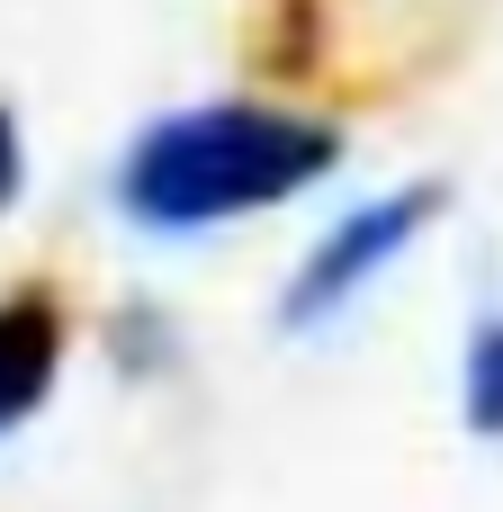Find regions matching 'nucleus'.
Wrapping results in <instances>:
<instances>
[{"label": "nucleus", "mask_w": 503, "mask_h": 512, "mask_svg": "<svg viewBox=\"0 0 503 512\" xmlns=\"http://www.w3.org/2000/svg\"><path fill=\"white\" fill-rule=\"evenodd\" d=\"M333 162H342V126H324L315 108L207 99V108L153 117L117 153L108 198L144 234H216V225L261 216V207L306 198L315 180H333Z\"/></svg>", "instance_id": "nucleus-1"}, {"label": "nucleus", "mask_w": 503, "mask_h": 512, "mask_svg": "<svg viewBox=\"0 0 503 512\" xmlns=\"http://www.w3.org/2000/svg\"><path fill=\"white\" fill-rule=\"evenodd\" d=\"M441 216H450V180H405V189L360 198L342 225L315 234V252H297V270L279 288V333H324L333 315H351Z\"/></svg>", "instance_id": "nucleus-2"}, {"label": "nucleus", "mask_w": 503, "mask_h": 512, "mask_svg": "<svg viewBox=\"0 0 503 512\" xmlns=\"http://www.w3.org/2000/svg\"><path fill=\"white\" fill-rule=\"evenodd\" d=\"M63 342H72V315H63L54 288H9L0 297V441L54 396Z\"/></svg>", "instance_id": "nucleus-3"}, {"label": "nucleus", "mask_w": 503, "mask_h": 512, "mask_svg": "<svg viewBox=\"0 0 503 512\" xmlns=\"http://www.w3.org/2000/svg\"><path fill=\"white\" fill-rule=\"evenodd\" d=\"M459 423L477 441H503V306H486L468 324V351H459Z\"/></svg>", "instance_id": "nucleus-4"}, {"label": "nucleus", "mask_w": 503, "mask_h": 512, "mask_svg": "<svg viewBox=\"0 0 503 512\" xmlns=\"http://www.w3.org/2000/svg\"><path fill=\"white\" fill-rule=\"evenodd\" d=\"M27 198V126H18V108L0 99V216Z\"/></svg>", "instance_id": "nucleus-5"}]
</instances>
